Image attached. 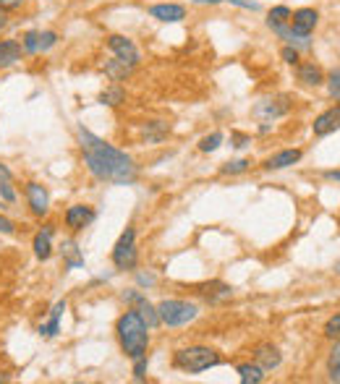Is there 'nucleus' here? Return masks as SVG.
I'll return each mask as SVG.
<instances>
[{
  "mask_svg": "<svg viewBox=\"0 0 340 384\" xmlns=\"http://www.w3.org/2000/svg\"><path fill=\"white\" fill-rule=\"evenodd\" d=\"M79 146L84 154V165L97 181L102 183H134L137 181L139 170L129 154L102 142L87 128H79Z\"/></svg>",
  "mask_w": 340,
  "mask_h": 384,
  "instance_id": "1",
  "label": "nucleus"
},
{
  "mask_svg": "<svg viewBox=\"0 0 340 384\" xmlns=\"http://www.w3.org/2000/svg\"><path fill=\"white\" fill-rule=\"evenodd\" d=\"M115 335L121 343V351L129 356L131 361L147 356L149 348V327L144 324V319L139 316V311H126L121 319L115 321Z\"/></svg>",
  "mask_w": 340,
  "mask_h": 384,
  "instance_id": "2",
  "label": "nucleus"
},
{
  "mask_svg": "<svg viewBox=\"0 0 340 384\" xmlns=\"http://www.w3.org/2000/svg\"><path fill=\"white\" fill-rule=\"evenodd\" d=\"M220 353L215 348H207V345H188V348H181L173 356V366L186 371V374H202L207 368L220 366Z\"/></svg>",
  "mask_w": 340,
  "mask_h": 384,
  "instance_id": "3",
  "label": "nucleus"
},
{
  "mask_svg": "<svg viewBox=\"0 0 340 384\" xmlns=\"http://www.w3.org/2000/svg\"><path fill=\"white\" fill-rule=\"evenodd\" d=\"M157 314H160V324L184 327V324H188V321H194L199 316V306L181 301V298H168V301H162L157 306Z\"/></svg>",
  "mask_w": 340,
  "mask_h": 384,
  "instance_id": "4",
  "label": "nucleus"
},
{
  "mask_svg": "<svg viewBox=\"0 0 340 384\" xmlns=\"http://www.w3.org/2000/svg\"><path fill=\"white\" fill-rule=\"evenodd\" d=\"M113 265L118 267V270H134L139 262V251H137V230L134 228H126V230L121 233V238H118V243L113 246Z\"/></svg>",
  "mask_w": 340,
  "mask_h": 384,
  "instance_id": "5",
  "label": "nucleus"
},
{
  "mask_svg": "<svg viewBox=\"0 0 340 384\" xmlns=\"http://www.w3.org/2000/svg\"><path fill=\"white\" fill-rule=\"evenodd\" d=\"M107 50H110L118 60L134 65V68L142 63V53H139V48L134 45V40L123 37V34H110V37H107Z\"/></svg>",
  "mask_w": 340,
  "mask_h": 384,
  "instance_id": "6",
  "label": "nucleus"
},
{
  "mask_svg": "<svg viewBox=\"0 0 340 384\" xmlns=\"http://www.w3.org/2000/svg\"><path fill=\"white\" fill-rule=\"evenodd\" d=\"M24 193H26V204H29V212L34 217H45L50 212V193L48 188L37 181H29L24 186Z\"/></svg>",
  "mask_w": 340,
  "mask_h": 384,
  "instance_id": "7",
  "label": "nucleus"
},
{
  "mask_svg": "<svg viewBox=\"0 0 340 384\" xmlns=\"http://www.w3.org/2000/svg\"><path fill=\"white\" fill-rule=\"evenodd\" d=\"M95 217H97V212L90 207V204H71V207L65 209V228L71 233H81L84 228H90L92 223H95Z\"/></svg>",
  "mask_w": 340,
  "mask_h": 384,
  "instance_id": "8",
  "label": "nucleus"
},
{
  "mask_svg": "<svg viewBox=\"0 0 340 384\" xmlns=\"http://www.w3.org/2000/svg\"><path fill=\"white\" fill-rule=\"evenodd\" d=\"M288 110H291V97L283 95V97H272V100H262V102H257L254 115L275 120V118H280V115H285Z\"/></svg>",
  "mask_w": 340,
  "mask_h": 384,
  "instance_id": "9",
  "label": "nucleus"
},
{
  "mask_svg": "<svg viewBox=\"0 0 340 384\" xmlns=\"http://www.w3.org/2000/svg\"><path fill=\"white\" fill-rule=\"evenodd\" d=\"M317 21H319V14H317L314 9H299L291 14V29L296 34H301V37H312V32H314Z\"/></svg>",
  "mask_w": 340,
  "mask_h": 384,
  "instance_id": "10",
  "label": "nucleus"
},
{
  "mask_svg": "<svg viewBox=\"0 0 340 384\" xmlns=\"http://www.w3.org/2000/svg\"><path fill=\"white\" fill-rule=\"evenodd\" d=\"M149 16L157 18L160 24H179L186 18V9L179 6V3H157L149 9Z\"/></svg>",
  "mask_w": 340,
  "mask_h": 384,
  "instance_id": "11",
  "label": "nucleus"
},
{
  "mask_svg": "<svg viewBox=\"0 0 340 384\" xmlns=\"http://www.w3.org/2000/svg\"><path fill=\"white\" fill-rule=\"evenodd\" d=\"M53 235H55V225H42L37 235L32 240V248H34V256L40 259V262H48L50 256H53Z\"/></svg>",
  "mask_w": 340,
  "mask_h": 384,
  "instance_id": "12",
  "label": "nucleus"
},
{
  "mask_svg": "<svg viewBox=\"0 0 340 384\" xmlns=\"http://www.w3.org/2000/svg\"><path fill=\"white\" fill-rule=\"evenodd\" d=\"M24 58V48L18 40H0V71L14 68Z\"/></svg>",
  "mask_w": 340,
  "mask_h": 384,
  "instance_id": "13",
  "label": "nucleus"
},
{
  "mask_svg": "<svg viewBox=\"0 0 340 384\" xmlns=\"http://www.w3.org/2000/svg\"><path fill=\"white\" fill-rule=\"evenodd\" d=\"M317 137H327L332 131H338L340 128V107H330V110H324L322 115H317L314 123H312Z\"/></svg>",
  "mask_w": 340,
  "mask_h": 384,
  "instance_id": "14",
  "label": "nucleus"
},
{
  "mask_svg": "<svg viewBox=\"0 0 340 384\" xmlns=\"http://www.w3.org/2000/svg\"><path fill=\"white\" fill-rule=\"evenodd\" d=\"M254 361H257L265 371H270V368L280 366L283 356H280V351H277L272 343H262V345H257V348H254Z\"/></svg>",
  "mask_w": 340,
  "mask_h": 384,
  "instance_id": "15",
  "label": "nucleus"
},
{
  "mask_svg": "<svg viewBox=\"0 0 340 384\" xmlns=\"http://www.w3.org/2000/svg\"><path fill=\"white\" fill-rule=\"evenodd\" d=\"M65 301H58L55 306H53V309H50V319L45 321V324H40V329H37V332H40V337H55L58 332H60V316H63L65 314Z\"/></svg>",
  "mask_w": 340,
  "mask_h": 384,
  "instance_id": "16",
  "label": "nucleus"
},
{
  "mask_svg": "<svg viewBox=\"0 0 340 384\" xmlns=\"http://www.w3.org/2000/svg\"><path fill=\"white\" fill-rule=\"evenodd\" d=\"M299 160H301V149H283V152L272 154V157L265 162V168L267 170H283V168L296 165Z\"/></svg>",
  "mask_w": 340,
  "mask_h": 384,
  "instance_id": "17",
  "label": "nucleus"
},
{
  "mask_svg": "<svg viewBox=\"0 0 340 384\" xmlns=\"http://www.w3.org/2000/svg\"><path fill=\"white\" fill-rule=\"evenodd\" d=\"M102 71H105V76L110 81H126L134 73V65L123 63V60H118V58L113 55V60H105L102 63Z\"/></svg>",
  "mask_w": 340,
  "mask_h": 384,
  "instance_id": "18",
  "label": "nucleus"
},
{
  "mask_svg": "<svg viewBox=\"0 0 340 384\" xmlns=\"http://www.w3.org/2000/svg\"><path fill=\"white\" fill-rule=\"evenodd\" d=\"M235 374H238V379H241L243 384H260L265 382V368L254 361V363H238L235 366Z\"/></svg>",
  "mask_w": 340,
  "mask_h": 384,
  "instance_id": "19",
  "label": "nucleus"
},
{
  "mask_svg": "<svg viewBox=\"0 0 340 384\" xmlns=\"http://www.w3.org/2000/svg\"><path fill=\"white\" fill-rule=\"evenodd\" d=\"M299 81L304 84V87H319L324 81V73H322V68L319 65H314V63H299Z\"/></svg>",
  "mask_w": 340,
  "mask_h": 384,
  "instance_id": "20",
  "label": "nucleus"
},
{
  "mask_svg": "<svg viewBox=\"0 0 340 384\" xmlns=\"http://www.w3.org/2000/svg\"><path fill=\"white\" fill-rule=\"evenodd\" d=\"M60 254L65 256V267H68V270L84 267V256L79 254V246H76L73 240H63V246H60Z\"/></svg>",
  "mask_w": 340,
  "mask_h": 384,
  "instance_id": "21",
  "label": "nucleus"
},
{
  "mask_svg": "<svg viewBox=\"0 0 340 384\" xmlns=\"http://www.w3.org/2000/svg\"><path fill=\"white\" fill-rule=\"evenodd\" d=\"M137 311H139V316H142V319H144V324L149 329H154L157 327V324H160V314H157V309H154L152 304H149V301H139L137 304Z\"/></svg>",
  "mask_w": 340,
  "mask_h": 384,
  "instance_id": "22",
  "label": "nucleus"
},
{
  "mask_svg": "<svg viewBox=\"0 0 340 384\" xmlns=\"http://www.w3.org/2000/svg\"><path fill=\"white\" fill-rule=\"evenodd\" d=\"M291 14H293V11L288 9V6H275V9H270L267 26H270V29H275V26L291 24Z\"/></svg>",
  "mask_w": 340,
  "mask_h": 384,
  "instance_id": "23",
  "label": "nucleus"
},
{
  "mask_svg": "<svg viewBox=\"0 0 340 384\" xmlns=\"http://www.w3.org/2000/svg\"><path fill=\"white\" fill-rule=\"evenodd\" d=\"M18 42H21V48H24V55H40V32H37V29L24 32Z\"/></svg>",
  "mask_w": 340,
  "mask_h": 384,
  "instance_id": "24",
  "label": "nucleus"
},
{
  "mask_svg": "<svg viewBox=\"0 0 340 384\" xmlns=\"http://www.w3.org/2000/svg\"><path fill=\"white\" fill-rule=\"evenodd\" d=\"M100 102H102V105H110V107H118L121 102H126V92H123V87L113 84V87H107L105 92L100 95Z\"/></svg>",
  "mask_w": 340,
  "mask_h": 384,
  "instance_id": "25",
  "label": "nucleus"
},
{
  "mask_svg": "<svg viewBox=\"0 0 340 384\" xmlns=\"http://www.w3.org/2000/svg\"><path fill=\"white\" fill-rule=\"evenodd\" d=\"M202 293L207 296V301H225V298H230L233 288H228L223 282H212V285H204Z\"/></svg>",
  "mask_w": 340,
  "mask_h": 384,
  "instance_id": "26",
  "label": "nucleus"
},
{
  "mask_svg": "<svg viewBox=\"0 0 340 384\" xmlns=\"http://www.w3.org/2000/svg\"><path fill=\"white\" fill-rule=\"evenodd\" d=\"M249 165H251L249 160H233V162H225V165L220 168V173H223V176H241V173L249 170Z\"/></svg>",
  "mask_w": 340,
  "mask_h": 384,
  "instance_id": "27",
  "label": "nucleus"
},
{
  "mask_svg": "<svg viewBox=\"0 0 340 384\" xmlns=\"http://www.w3.org/2000/svg\"><path fill=\"white\" fill-rule=\"evenodd\" d=\"M220 144H223V134H220V131H212L210 137H204L202 142H199V152H215Z\"/></svg>",
  "mask_w": 340,
  "mask_h": 384,
  "instance_id": "28",
  "label": "nucleus"
},
{
  "mask_svg": "<svg viewBox=\"0 0 340 384\" xmlns=\"http://www.w3.org/2000/svg\"><path fill=\"white\" fill-rule=\"evenodd\" d=\"M58 32H53V29H42L40 32V53H48V50H53L58 45Z\"/></svg>",
  "mask_w": 340,
  "mask_h": 384,
  "instance_id": "29",
  "label": "nucleus"
},
{
  "mask_svg": "<svg viewBox=\"0 0 340 384\" xmlns=\"http://www.w3.org/2000/svg\"><path fill=\"white\" fill-rule=\"evenodd\" d=\"M324 335L330 337V340L340 337V314H335V316H330V319H327V324H324Z\"/></svg>",
  "mask_w": 340,
  "mask_h": 384,
  "instance_id": "30",
  "label": "nucleus"
},
{
  "mask_svg": "<svg viewBox=\"0 0 340 384\" xmlns=\"http://www.w3.org/2000/svg\"><path fill=\"white\" fill-rule=\"evenodd\" d=\"M280 58H283V63L288 65H299V50L293 48V45H285V48L280 50Z\"/></svg>",
  "mask_w": 340,
  "mask_h": 384,
  "instance_id": "31",
  "label": "nucleus"
},
{
  "mask_svg": "<svg viewBox=\"0 0 340 384\" xmlns=\"http://www.w3.org/2000/svg\"><path fill=\"white\" fill-rule=\"evenodd\" d=\"M0 196L6 201H11V204L16 201V191L11 188V181H6V178H0Z\"/></svg>",
  "mask_w": 340,
  "mask_h": 384,
  "instance_id": "32",
  "label": "nucleus"
},
{
  "mask_svg": "<svg viewBox=\"0 0 340 384\" xmlns=\"http://www.w3.org/2000/svg\"><path fill=\"white\" fill-rule=\"evenodd\" d=\"M327 81H330V97L332 100H340V71H332Z\"/></svg>",
  "mask_w": 340,
  "mask_h": 384,
  "instance_id": "33",
  "label": "nucleus"
},
{
  "mask_svg": "<svg viewBox=\"0 0 340 384\" xmlns=\"http://www.w3.org/2000/svg\"><path fill=\"white\" fill-rule=\"evenodd\" d=\"M340 368V343H335V348L330 351V361H327V371Z\"/></svg>",
  "mask_w": 340,
  "mask_h": 384,
  "instance_id": "34",
  "label": "nucleus"
},
{
  "mask_svg": "<svg viewBox=\"0 0 340 384\" xmlns=\"http://www.w3.org/2000/svg\"><path fill=\"white\" fill-rule=\"evenodd\" d=\"M144 374H147V356H142V358L134 361V376L142 382V379H144Z\"/></svg>",
  "mask_w": 340,
  "mask_h": 384,
  "instance_id": "35",
  "label": "nucleus"
},
{
  "mask_svg": "<svg viewBox=\"0 0 340 384\" xmlns=\"http://www.w3.org/2000/svg\"><path fill=\"white\" fill-rule=\"evenodd\" d=\"M0 233H3V235H14V233H16V225H14V220H9V217L0 215Z\"/></svg>",
  "mask_w": 340,
  "mask_h": 384,
  "instance_id": "36",
  "label": "nucleus"
},
{
  "mask_svg": "<svg viewBox=\"0 0 340 384\" xmlns=\"http://www.w3.org/2000/svg\"><path fill=\"white\" fill-rule=\"evenodd\" d=\"M230 6H238V9H246V11H260V3L257 0H228Z\"/></svg>",
  "mask_w": 340,
  "mask_h": 384,
  "instance_id": "37",
  "label": "nucleus"
},
{
  "mask_svg": "<svg viewBox=\"0 0 340 384\" xmlns=\"http://www.w3.org/2000/svg\"><path fill=\"white\" fill-rule=\"evenodd\" d=\"M0 6L6 11H18V9H24L26 6V0H0Z\"/></svg>",
  "mask_w": 340,
  "mask_h": 384,
  "instance_id": "38",
  "label": "nucleus"
},
{
  "mask_svg": "<svg viewBox=\"0 0 340 384\" xmlns=\"http://www.w3.org/2000/svg\"><path fill=\"white\" fill-rule=\"evenodd\" d=\"M9 26H11V11H6L0 6V32H6Z\"/></svg>",
  "mask_w": 340,
  "mask_h": 384,
  "instance_id": "39",
  "label": "nucleus"
},
{
  "mask_svg": "<svg viewBox=\"0 0 340 384\" xmlns=\"http://www.w3.org/2000/svg\"><path fill=\"white\" fill-rule=\"evenodd\" d=\"M123 301H126V304H139V301H144V296L137 293V290H131V293H123Z\"/></svg>",
  "mask_w": 340,
  "mask_h": 384,
  "instance_id": "40",
  "label": "nucleus"
},
{
  "mask_svg": "<svg viewBox=\"0 0 340 384\" xmlns=\"http://www.w3.org/2000/svg\"><path fill=\"white\" fill-rule=\"evenodd\" d=\"M233 142H235L233 146H238V149H241V146L249 144V137H243V134H233Z\"/></svg>",
  "mask_w": 340,
  "mask_h": 384,
  "instance_id": "41",
  "label": "nucleus"
},
{
  "mask_svg": "<svg viewBox=\"0 0 340 384\" xmlns=\"http://www.w3.org/2000/svg\"><path fill=\"white\" fill-rule=\"evenodd\" d=\"M139 285H154V274H139Z\"/></svg>",
  "mask_w": 340,
  "mask_h": 384,
  "instance_id": "42",
  "label": "nucleus"
},
{
  "mask_svg": "<svg viewBox=\"0 0 340 384\" xmlns=\"http://www.w3.org/2000/svg\"><path fill=\"white\" fill-rule=\"evenodd\" d=\"M0 178H6V181H14V173H11V170L3 165V162H0Z\"/></svg>",
  "mask_w": 340,
  "mask_h": 384,
  "instance_id": "43",
  "label": "nucleus"
},
{
  "mask_svg": "<svg viewBox=\"0 0 340 384\" xmlns=\"http://www.w3.org/2000/svg\"><path fill=\"white\" fill-rule=\"evenodd\" d=\"M191 3H196V6H220L223 0H191Z\"/></svg>",
  "mask_w": 340,
  "mask_h": 384,
  "instance_id": "44",
  "label": "nucleus"
},
{
  "mask_svg": "<svg viewBox=\"0 0 340 384\" xmlns=\"http://www.w3.org/2000/svg\"><path fill=\"white\" fill-rule=\"evenodd\" d=\"M330 382H338V384H340V368H335V371H330Z\"/></svg>",
  "mask_w": 340,
  "mask_h": 384,
  "instance_id": "45",
  "label": "nucleus"
},
{
  "mask_svg": "<svg viewBox=\"0 0 340 384\" xmlns=\"http://www.w3.org/2000/svg\"><path fill=\"white\" fill-rule=\"evenodd\" d=\"M327 178H335V181H340V170H330V173H327Z\"/></svg>",
  "mask_w": 340,
  "mask_h": 384,
  "instance_id": "46",
  "label": "nucleus"
},
{
  "mask_svg": "<svg viewBox=\"0 0 340 384\" xmlns=\"http://www.w3.org/2000/svg\"><path fill=\"white\" fill-rule=\"evenodd\" d=\"M0 382H9V376H0Z\"/></svg>",
  "mask_w": 340,
  "mask_h": 384,
  "instance_id": "47",
  "label": "nucleus"
},
{
  "mask_svg": "<svg viewBox=\"0 0 340 384\" xmlns=\"http://www.w3.org/2000/svg\"><path fill=\"white\" fill-rule=\"evenodd\" d=\"M338 220H340V217H338Z\"/></svg>",
  "mask_w": 340,
  "mask_h": 384,
  "instance_id": "48",
  "label": "nucleus"
}]
</instances>
